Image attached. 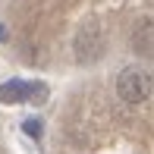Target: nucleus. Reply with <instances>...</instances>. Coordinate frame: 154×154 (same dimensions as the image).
<instances>
[{"label":"nucleus","mask_w":154,"mask_h":154,"mask_svg":"<svg viewBox=\"0 0 154 154\" xmlns=\"http://www.w3.org/2000/svg\"><path fill=\"white\" fill-rule=\"evenodd\" d=\"M104 47H107V38H104V29L97 19H85L75 32V41H72V51H75V60L79 63H91V60H101L104 57Z\"/></svg>","instance_id":"obj_1"},{"label":"nucleus","mask_w":154,"mask_h":154,"mask_svg":"<svg viewBox=\"0 0 154 154\" xmlns=\"http://www.w3.org/2000/svg\"><path fill=\"white\" fill-rule=\"evenodd\" d=\"M151 72L142 66H126L120 75H116V94L123 97L126 104H145L151 97Z\"/></svg>","instance_id":"obj_2"},{"label":"nucleus","mask_w":154,"mask_h":154,"mask_svg":"<svg viewBox=\"0 0 154 154\" xmlns=\"http://www.w3.org/2000/svg\"><path fill=\"white\" fill-rule=\"evenodd\" d=\"M47 88L41 82H25V79H10L0 85V101L3 104H25V101H44Z\"/></svg>","instance_id":"obj_3"},{"label":"nucleus","mask_w":154,"mask_h":154,"mask_svg":"<svg viewBox=\"0 0 154 154\" xmlns=\"http://www.w3.org/2000/svg\"><path fill=\"white\" fill-rule=\"evenodd\" d=\"M22 129L29 132L32 138H41V132H44V126H41V120H35V116H29V120L22 123Z\"/></svg>","instance_id":"obj_4"},{"label":"nucleus","mask_w":154,"mask_h":154,"mask_svg":"<svg viewBox=\"0 0 154 154\" xmlns=\"http://www.w3.org/2000/svg\"><path fill=\"white\" fill-rule=\"evenodd\" d=\"M3 38H6V32H3V25H0V41H3Z\"/></svg>","instance_id":"obj_5"}]
</instances>
